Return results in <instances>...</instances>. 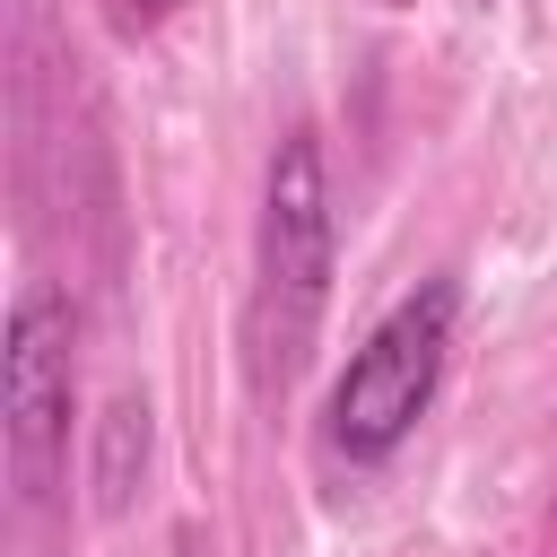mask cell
<instances>
[{
  "mask_svg": "<svg viewBox=\"0 0 557 557\" xmlns=\"http://www.w3.org/2000/svg\"><path fill=\"white\" fill-rule=\"evenodd\" d=\"M453 313H461V287L426 278L409 305H392L374 322V339L348 357V374L331 392V453H348V461H392L400 453V435L435 400V374H444V348H453Z\"/></svg>",
  "mask_w": 557,
  "mask_h": 557,
  "instance_id": "2",
  "label": "cell"
},
{
  "mask_svg": "<svg viewBox=\"0 0 557 557\" xmlns=\"http://www.w3.org/2000/svg\"><path fill=\"white\" fill-rule=\"evenodd\" d=\"M322 296H331V174H322L313 122H296L270 148V183H261V287H252L261 400H278L305 374V348L322 331Z\"/></svg>",
  "mask_w": 557,
  "mask_h": 557,
  "instance_id": "1",
  "label": "cell"
},
{
  "mask_svg": "<svg viewBox=\"0 0 557 557\" xmlns=\"http://www.w3.org/2000/svg\"><path fill=\"white\" fill-rule=\"evenodd\" d=\"M148 470V400L122 392L104 418H96V461H87V487H96V513H122L131 487Z\"/></svg>",
  "mask_w": 557,
  "mask_h": 557,
  "instance_id": "4",
  "label": "cell"
},
{
  "mask_svg": "<svg viewBox=\"0 0 557 557\" xmlns=\"http://www.w3.org/2000/svg\"><path fill=\"white\" fill-rule=\"evenodd\" d=\"M78 313L61 287H17L9 348H0V435H9V487L17 505H44L70 461V392H78Z\"/></svg>",
  "mask_w": 557,
  "mask_h": 557,
  "instance_id": "3",
  "label": "cell"
}]
</instances>
